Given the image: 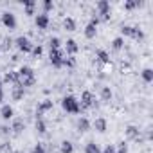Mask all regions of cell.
<instances>
[{
	"label": "cell",
	"mask_w": 153,
	"mask_h": 153,
	"mask_svg": "<svg viewBox=\"0 0 153 153\" xmlns=\"http://www.w3.org/2000/svg\"><path fill=\"white\" fill-rule=\"evenodd\" d=\"M63 108L67 110V112H70V114H78L79 110H81V105H79V101L76 99L74 96H67L65 99H63Z\"/></svg>",
	"instance_id": "obj_1"
},
{
	"label": "cell",
	"mask_w": 153,
	"mask_h": 153,
	"mask_svg": "<svg viewBox=\"0 0 153 153\" xmlns=\"http://www.w3.org/2000/svg\"><path fill=\"white\" fill-rule=\"evenodd\" d=\"M16 45H18V49L24 51V52H31V51H33V43H31L29 38H25V36L16 38Z\"/></svg>",
	"instance_id": "obj_2"
},
{
	"label": "cell",
	"mask_w": 153,
	"mask_h": 153,
	"mask_svg": "<svg viewBox=\"0 0 153 153\" xmlns=\"http://www.w3.org/2000/svg\"><path fill=\"white\" fill-rule=\"evenodd\" d=\"M63 56H61V52H59V49H56V51H51V63L52 65H56V67H61L63 65Z\"/></svg>",
	"instance_id": "obj_3"
},
{
	"label": "cell",
	"mask_w": 153,
	"mask_h": 153,
	"mask_svg": "<svg viewBox=\"0 0 153 153\" xmlns=\"http://www.w3.org/2000/svg\"><path fill=\"white\" fill-rule=\"evenodd\" d=\"M2 22H4V25L9 27V29H15V27H16L15 15H11V13H4V15H2Z\"/></svg>",
	"instance_id": "obj_4"
},
{
	"label": "cell",
	"mask_w": 153,
	"mask_h": 153,
	"mask_svg": "<svg viewBox=\"0 0 153 153\" xmlns=\"http://www.w3.org/2000/svg\"><path fill=\"white\" fill-rule=\"evenodd\" d=\"M97 22H99L97 18H92V20H90V24H88L87 29H85V36H87V38H94V36H96V25H97Z\"/></svg>",
	"instance_id": "obj_5"
},
{
	"label": "cell",
	"mask_w": 153,
	"mask_h": 153,
	"mask_svg": "<svg viewBox=\"0 0 153 153\" xmlns=\"http://www.w3.org/2000/svg\"><path fill=\"white\" fill-rule=\"evenodd\" d=\"M97 9H99V13L103 15V18L106 20L108 15H110V4L106 2V0H101V2H97Z\"/></svg>",
	"instance_id": "obj_6"
},
{
	"label": "cell",
	"mask_w": 153,
	"mask_h": 153,
	"mask_svg": "<svg viewBox=\"0 0 153 153\" xmlns=\"http://www.w3.org/2000/svg\"><path fill=\"white\" fill-rule=\"evenodd\" d=\"M36 25L40 27V29H45L47 25H49V16L43 13V15H38L36 16Z\"/></svg>",
	"instance_id": "obj_7"
},
{
	"label": "cell",
	"mask_w": 153,
	"mask_h": 153,
	"mask_svg": "<svg viewBox=\"0 0 153 153\" xmlns=\"http://www.w3.org/2000/svg\"><path fill=\"white\" fill-rule=\"evenodd\" d=\"M18 78H20V79L33 78V68H31V67H22V68L18 70Z\"/></svg>",
	"instance_id": "obj_8"
},
{
	"label": "cell",
	"mask_w": 153,
	"mask_h": 153,
	"mask_svg": "<svg viewBox=\"0 0 153 153\" xmlns=\"http://www.w3.org/2000/svg\"><path fill=\"white\" fill-rule=\"evenodd\" d=\"M81 103H83V106H92V105H94V96H92L90 92H83Z\"/></svg>",
	"instance_id": "obj_9"
},
{
	"label": "cell",
	"mask_w": 153,
	"mask_h": 153,
	"mask_svg": "<svg viewBox=\"0 0 153 153\" xmlns=\"http://www.w3.org/2000/svg\"><path fill=\"white\" fill-rule=\"evenodd\" d=\"M94 128H96L97 131H106V121H105V119H96Z\"/></svg>",
	"instance_id": "obj_10"
},
{
	"label": "cell",
	"mask_w": 153,
	"mask_h": 153,
	"mask_svg": "<svg viewBox=\"0 0 153 153\" xmlns=\"http://www.w3.org/2000/svg\"><path fill=\"white\" fill-rule=\"evenodd\" d=\"M67 52L68 54H76V52H78V45H76L74 40H68L67 42Z\"/></svg>",
	"instance_id": "obj_11"
},
{
	"label": "cell",
	"mask_w": 153,
	"mask_h": 153,
	"mask_svg": "<svg viewBox=\"0 0 153 153\" xmlns=\"http://www.w3.org/2000/svg\"><path fill=\"white\" fill-rule=\"evenodd\" d=\"M2 117H4V119H11V117H13V108H11L9 105L2 106Z\"/></svg>",
	"instance_id": "obj_12"
},
{
	"label": "cell",
	"mask_w": 153,
	"mask_h": 153,
	"mask_svg": "<svg viewBox=\"0 0 153 153\" xmlns=\"http://www.w3.org/2000/svg\"><path fill=\"white\" fill-rule=\"evenodd\" d=\"M72 149H74L72 142H68V140H63L61 142V153H72Z\"/></svg>",
	"instance_id": "obj_13"
},
{
	"label": "cell",
	"mask_w": 153,
	"mask_h": 153,
	"mask_svg": "<svg viewBox=\"0 0 153 153\" xmlns=\"http://www.w3.org/2000/svg\"><path fill=\"white\" fill-rule=\"evenodd\" d=\"M78 128H79L81 131H87V130L90 128V123H88V121L83 117V119H79V121H78Z\"/></svg>",
	"instance_id": "obj_14"
},
{
	"label": "cell",
	"mask_w": 153,
	"mask_h": 153,
	"mask_svg": "<svg viewBox=\"0 0 153 153\" xmlns=\"http://www.w3.org/2000/svg\"><path fill=\"white\" fill-rule=\"evenodd\" d=\"M49 108H52V101H49V99H47V101H43V103L38 106V112L42 114V112H45V110H49Z\"/></svg>",
	"instance_id": "obj_15"
},
{
	"label": "cell",
	"mask_w": 153,
	"mask_h": 153,
	"mask_svg": "<svg viewBox=\"0 0 153 153\" xmlns=\"http://www.w3.org/2000/svg\"><path fill=\"white\" fill-rule=\"evenodd\" d=\"M65 29L67 31H74L76 29V22L72 18H65Z\"/></svg>",
	"instance_id": "obj_16"
},
{
	"label": "cell",
	"mask_w": 153,
	"mask_h": 153,
	"mask_svg": "<svg viewBox=\"0 0 153 153\" xmlns=\"http://www.w3.org/2000/svg\"><path fill=\"white\" fill-rule=\"evenodd\" d=\"M87 153H101V151H99L97 144H94V142H88V144H87Z\"/></svg>",
	"instance_id": "obj_17"
},
{
	"label": "cell",
	"mask_w": 153,
	"mask_h": 153,
	"mask_svg": "<svg viewBox=\"0 0 153 153\" xmlns=\"http://www.w3.org/2000/svg\"><path fill=\"white\" fill-rule=\"evenodd\" d=\"M34 2H33V0H27V2H25V11H27V15H33L34 13Z\"/></svg>",
	"instance_id": "obj_18"
},
{
	"label": "cell",
	"mask_w": 153,
	"mask_h": 153,
	"mask_svg": "<svg viewBox=\"0 0 153 153\" xmlns=\"http://www.w3.org/2000/svg\"><path fill=\"white\" fill-rule=\"evenodd\" d=\"M142 78H144V79L149 83V81L153 79V70H151V68H146V70L142 72Z\"/></svg>",
	"instance_id": "obj_19"
},
{
	"label": "cell",
	"mask_w": 153,
	"mask_h": 153,
	"mask_svg": "<svg viewBox=\"0 0 153 153\" xmlns=\"http://www.w3.org/2000/svg\"><path fill=\"white\" fill-rule=\"evenodd\" d=\"M97 58H99V61H103V63H108V61H110V58H108V54H106L105 51H97Z\"/></svg>",
	"instance_id": "obj_20"
},
{
	"label": "cell",
	"mask_w": 153,
	"mask_h": 153,
	"mask_svg": "<svg viewBox=\"0 0 153 153\" xmlns=\"http://www.w3.org/2000/svg\"><path fill=\"white\" fill-rule=\"evenodd\" d=\"M6 81H9V83L18 81V74H16V72H9V74H6Z\"/></svg>",
	"instance_id": "obj_21"
},
{
	"label": "cell",
	"mask_w": 153,
	"mask_h": 153,
	"mask_svg": "<svg viewBox=\"0 0 153 153\" xmlns=\"http://www.w3.org/2000/svg\"><path fill=\"white\" fill-rule=\"evenodd\" d=\"M49 43H51V51H56V49H59V43L61 42H59V38H51Z\"/></svg>",
	"instance_id": "obj_22"
},
{
	"label": "cell",
	"mask_w": 153,
	"mask_h": 153,
	"mask_svg": "<svg viewBox=\"0 0 153 153\" xmlns=\"http://www.w3.org/2000/svg\"><path fill=\"white\" fill-rule=\"evenodd\" d=\"M13 97H15V99H22V97H24V87L18 85V88L13 92Z\"/></svg>",
	"instance_id": "obj_23"
},
{
	"label": "cell",
	"mask_w": 153,
	"mask_h": 153,
	"mask_svg": "<svg viewBox=\"0 0 153 153\" xmlns=\"http://www.w3.org/2000/svg\"><path fill=\"white\" fill-rule=\"evenodd\" d=\"M137 133H139V130L135 126H128V130H126V135L128 137H137Z\"/></svg>",
	"instance_id": "obj_24"
},
{
	"label": "cell",
	"mask_w": 153,
	"mask_h": 153,
	"mask_svg": "<svg viewBox=\"0 0 153 153\" xmlns=\"http://www.w3.org/2000/svg\"><path fill=\"white\" fill-rule=\"evenodd\" d=\"M101 96H103V99H105V101H108V99L112 97V92H110V88H108V87H105V88H103V92H101Z\"/></svg>",
	"instance_id": "obj_25"
},
{
	"label": "cell",
	"mask_w": 153,
	"mask_h": 153,
	"mask_svg": "<svg viewBox=\"0 0 153 153\" xmlns=\"http://www.w3.org/2000/svg\"><path fill=\"white\" fill-rule=\"evenodd\" d=\"M36 130H38L40 133H45V123H43L42 119H38V121H36Z\"/></svg>",
	"instance_id": "obj_26"
},
{
	"label": "cell",
	"mask_w": 153,
	"mask_h": 153,
	"mask_svg": "<svg viewBox=\"0 0 153 153\" xmlns=\"http://www.w3.org/2000/svg\"><path fill=\"white\" fill-rule=\"evenodd\" d=\"M22 128H24V123H22L20 119H16L15 124H13V130H15V131H22Z\"/></svg>",
	"instance_id": "obj_27"
},
{
	"label": "cell",
	"mask_w": 153,
	"mask_h": 153,
	"mask_svg": "<svg viewBox=\"0 0 153 153\" xmlns=\"http://www.w3.org/2000/svg\"><path fill=\"white\" fill-rule=\"evenodd\" d=\"M123 34H126V36H131V34H133V27H130V25L123 27Z\"/></svg>",
	"instance_id": "obj_28"
},
{
	"label": "cell",
	"mask_w": 153,
	"mask_h": 153,
	"mask_svg": "<svg viewBox=\"0 0 153 153\" xmlns=\"http://www.w3.org/2000/svg\"><path fill=\"white\" fill-rule=\"evenodd\" d=\"M123 47V38H115L114 40V49H121Z\"/></svg>",
	"instance_id": "obj_29"
},
{
	"label": "cell",
	"mask_w": 153,
	"mask_h": 153,
	"mask_svg": "<svg viewBox=\"0 0 153 153\" xmlns=\"http://www.w3.org/2000/svg\"><path fill=\"white\" fill-rule=\"evenodd\" d=\"M31 52H33L34 56H40V54H42V47H40V45H38V47H33V51H31Z\"/></svg>",
	"instance_id": "obj_30"
},
{
	"label": "cell",
	"mask_w": 153,
	"mask_h": 153,
	"mask_svg": "<svg viewBox=\"0 0 153 153\" xmlns=\"http://www.w3.org/2000/svg\"><path fill=\"white\" fill-rule=\"evenodd\" d=\"M126 151H128L126 144H124V142H121V144H119V153H126Z\"/></svg>",
	"instance_id": "obj_31"
},
{
	"label": "cell",
	"mask_w": 153,
	"mask_h": 153,
	"mask_svg": "<svg viewBox=\"0 0 153 153\" xmlns=\"http://www.w3.org/2000/svg\"><path fill=\"white\" fill-rule=\"evenodd\" d=\"M101 153H114V146H106Z\"/></svg>",
	"instance_id": "obj_32"
},
{
	"label": "cell",
	"mask_w": 153,
	"mask_h": 153,
	"mask_svg": "<svg viewBox=\"0 0 153 153\" xmlns=\"http://www.w3.org/2000/svg\"><path fill=\"white\" fill-rule=\"evenodd\" d=\"M33 153H45V149H43V148H42V146L38 144V146L34 148V151H33Z\"/></svg>",
	"instance_id": "obj_33"
},
{
	"label": "cell",
	"mask_w": 153,
	"mask_h": 153,
	"mask_svg": "<svg viewBox=\"0 0 153 153\" xmlns=\"http://www.w3.org/2000/svg\"><path fill=\"white\" fill-rule=\"evenodd\" d=\"M43 7H45V9L49 11V9L52 7V2H51V0H47V2H43Z\"/></svg>",
	"instance_id": "obj_34"
},
{
	"label": "cell",
	"mask_w": 153,
	"mask_h": 153,
	"mask_svg": "<svg viewBox=\"0 0 153 153\" xmlns=\"http://www.w3.org/2000/svg\"><path fill=\"white\" fill-rule=\"evenodd\" d=\"M135 6H139V2H128V4H126L128 9H131V7H135Z\"/></svg>",
	"instance_id": "obj_35"
},
{
	"label": "cell",
	"mask_w": 153,
	"mask_h": 153,
	"mask_svg": "<svg viewBox=\"0 0 153 153\" xmlns=\"http://www.w3.org/2000/svg\"><path fill=\"white\" fill-rule=\"evenodd\" d=\"M2 97H4V92H2V87H0V101H2Z\"/></svg>",
	"instance_id": "obj_36"
}]
</instances>
